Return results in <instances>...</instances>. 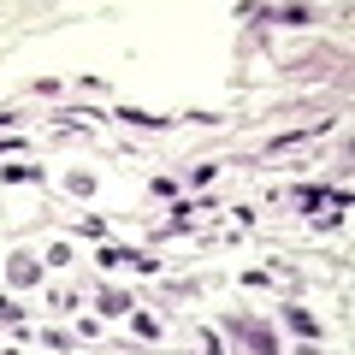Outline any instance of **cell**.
I'll list each match as a JSON object with an SVG mask.
<instances>
[{
    "label": "cell",
    "mask_w": 355,
    "mask_h": 355,
    "mask_svg": "<svg viewBox=\"0 0 355 355\" xmlns=\"http://www.w3.org/2000/svg\"><path fill=\"white\" fill-rule=\"evenodd\" d=\"M65 190H71V196H89V190H95V178H89V172H71V178H65Z\"/></svg>",
    "instance_id": "52a82bcc"
},
{
    "label": "cell",
    "mask_w": 355,
    "mask_h": 355,
    "mask_svg": "<svg viewBox=\"0 0 355 355\" xmlns=\"http://www.w3.org/2000/svg\"><path fill=\"white\" fill-rule=\"evenodd\" d=\"M36 166H0V184H36Z\"/></svg>",
    "instance_id": "8992f818"
},
{
    "label": "cell",
    "mask_w": 355,
    "mask_h": 355,
    "mask_svg": "<svg viewBox=\"0 0 355 355\" xmlns=\"http://www.w3.org/2000/svg\"><path fill=\"white\" fill-rule=\"evenodd\" d=\"M95 308H101V314H130V296L125 291H101V296H95Z\"/></svg>",
    "instance_id": "277c9868"
},
{
    "label": "cell",
    "mask_w": 355,
    "mask_h": 355,
    "mask_svg": "<svg viewBox=\"0 0 355 355\" xmlns=\"http://www.w3.org/2000/svg\"><path fill=\"white\" fill-rule=\"evenodd\" d=\"M119 119L125 125H142V130H166L172 119H160V113H142V107H119Z\"/></svg>",
    "instance_id": "3957f363"
},
{
    "label": "cell",
    "mask_w": 355,
    "mask_h": 355,
    "mask_svg": "<svg viewBox=\"0 0 355 355\" xmlns=\"http://www.w3.org/2000/svg\"><path fill=\"white\" fill-rule=\"evenodd\" d=\"M225 326H231V338H243V343H249L254 355H279V338H272L266 326H254V320H237V314H231Z\"/></svg>",
    "instance_id": "6da1fadb"
},
{
    "label": "cell",
    "mask_w": 355,
    "mask_h": 355,
    "mask_svg": "<svg viewBox=\"0 0 355 355\" xmlns=\"http://www.w3.org/2000/svg\"><path fill=\"white\" fill-rule=\"evenodd\" d=\"M284 320H291L302 338H320V320H314V314H302V308H284Z\"/></svg>",
    "instance_id": "5b68a950"
},
{
    "label": "cell",
    "mask_w": 355,
    "mask_h": 355,
    "mask_svg": "<svg viewBox=\"0 0 355 355\" xmlns=\"http://www.w3.org/2000/svg\"><path fill=\"white\" fill-rule=\"evenodd\" d=\"M6 272H12V284H36V279H42V266L30 261V254H12V261H6Z\"/></svg>",
    "instance_id": "7a4b0ae2"
},
{
    "label": "cell",
    "mask_w": 355,
    "mask_h": 355,
    "mask_svg": "<svg viewBox=\"0 0 355 355\" xmlns=\"http://www.w3.org/2000/svg\"><path fill=\"white\" fill-rule=\"evenodd\" d=\"M0 320H6V326H18V320H24V308H18L12 296H0Z\"/></svg>",
    "instance_id": "ba28073f"
}]
</instances>
